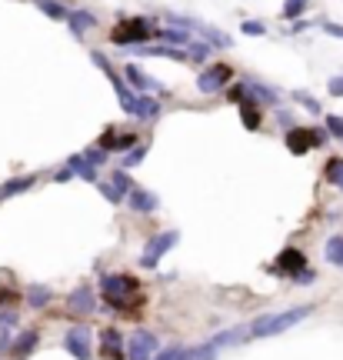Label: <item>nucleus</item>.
<instances>
[{
  "label": "nucleus",
  "mask_w": 343,
  "mask_h": 360,
  "mask_svg": "<svg viewBox=\"0 0 343 360\" xmlns=\"http://www.w3.org/2000/svg\"><path fill=\"white\" fill-rule=\"evenodd\" d=\"M313 314V303H304V307H290V310H280V314H264V317H257L253 327H250L247 334L250 337H273V334H284L290 330L293 323H300L304 317Z\"/></svg>",
  "instance_id": "nucleus-1"
},
{
  "label": "nucleus",
  "mask_w": 343,
  "mask_h": 360,
  "mask_svg": "<svg viewBox=\"0 0 343 360\" xmlns=\"http://www.w3.org/2000/svg\"><path fill=\"white\" fill-rule=\"evenodd\" d=\"M157 37V27H153L147 17H130L124 20V23H117L110 40H114L117 47H144L147 40Z\"/></svg>",
  "instance_id": "nucleus-2"
},
{
  "label": "nucleus",
  "mask_w": 343,
  "mask_h": 360,
  "mask_svg": "<svg viewBox=\"0 0 343 360\" xmlns=\"http://www.w3.org/2000/svg\"><path fill=\"white\" fill-rule=\"evenodd\" d=\"M137 290V281L134 277H127V274H104L100 277V294H104V301L110 303L114 310H124L127 307V294Z\"/></svg>",
  "instance_id": "nucleus-3"
},
{
  "label": "nucleus",
  "mask_w": 343,
  "mask_h": 360,
  "mask_svg": "<svg viewBox=\"0 0 343 360\" xmlns=\"http://www.w3.org/2000/svg\"><path fill=\"white\" fill-rule=\"evenodd\" d=\"M177 240H180V234L177 230H164V234H157V237H150L147 240V247H144V257H140V267H157L167 254H170L173 247H177Z\"/></svg>",
  "instance_id": "nucleus-4"
},
{
  "label": "nucleus",
  "mask_w": 343,
  "mask_h": 360,
  "mask_svg": "<svg viewBox=\"0 0 343 360\" xmlns=\"http://www.w3.org/2000/svg\"><path fill=\"white\" fill-rule=\"evenodd\" d=\"M326 133L324 131H310V127H290L286 131V144H290V153H306L313 151V147H324Z\"/></svg>",
  "instance_id": "nucleus-5"
},
{
  "label": "nucleus",
  "mask_w": 343,
  "mask_h": 360,
  "mask_svg": "<svg viewBox=\"0 0 343 360\" xmlns=\"http://www.w3.org/2000/svg\"><path fill=\"white\" fill-rule=\"evenodd\" d=\"M63 347L70 350V357L77 360H90L94 357V334H90V327H70L67 334H63Z\"/></svg>",
  "instance_id": "nucleus-6"
},
{
  "label": "nucleus",
  "mask_w": 343,
  "mask_h": 360,
  "mask_svg": "<svg viewBox=\"0 0 343 360\" xmlns=\"http://www.w3.org/2000/svg\"><path fill=\"white\" fill-rule=\"evenodd\" d=\"M157 350H160V341L150 330H137L134 337L127 341V360H153Z\"/></svg>",
  "instance_id": "nucleus-7"
},
{
  "label": "nucleus",
  "mask_w": 343,
  "mask_h": 360,
  "mask_svg": "<svg viewBox=\"0 0 343 360\" xmlns=\"http://www.w3.org/2000/svg\"><path fill=\"white\" fill-rule=\"evenodd\" d=\"M230 84V67L227 64H213L210 70L197 77V87H200V94H217V91H224Z\"/></svg>",
  "instance_id": "nucleus-8"
},
{
  "label": "nucleus",
  "mask_w": 343,
  "mask_h": 360,
  "mask_svg": "<svg viewBox=\"0 0 343 360\" xmlns=\"http://www.w3.org/2000/svg\"><path fill=\"white\" fill-rule=\"evenodd\" d=\"M134 144H140L134 133H117L107 131L100 137V151H134Z\"/></svg>",
  "instance_id": "nucleus-9"
},
{
  "label": "nucleus",
  "mask_w": 343,
  "mask_h": 360,
  "mask_svg": "<svg viewBox=\"0 0 343 360\" xmlns=\"http://www.w3.org/2000/svg\"><path fill=\"white\" fill-rule=\"evenodd\" d=\"M127 204H130V210H137V214H153L157 210V193H150V190H130L127 197H124Z\"/></svg>",
  "instance_id": "nucleus-10"
},
{
  "label": "nucleus",
  "mask_w": 343,
  "mask_h": 360,
  "mask_svg": "<svg viewBox=\"0 0 343 360\" xmlns=\"http://www.w3.org/2000/svg\"><path fill=\"white\" fill-rule=\"evenodd\" d=\"M304 267H306V260H304V254H300L297 247H286L284 254L277 257V270H284V274H293V277H297Z\"/></svg>",
  "instance_id": "nucleus-11"
},
{
  "label": "nucleus",
  "mask_w": 343,
  "mask_h": 360,
  "mask_svg": "<svg viewBox=\"0 0 343 360\" xmlns=\"http://www.w3.org/2000/svg\"><path fill=\"white\" fill-rule=\"evenodd\" d=\"M40 334L30 327V330H20L17 337H14V343H10V350H14V357H30V350L37 347Z\"/></svg>",
  "instance_id": "nucleus-12"
},
{
  "label": "nucleus",
  "mask_w": 343,
  "mask_h": 360,
  "mask_svg": "<svg viewBox=\"0 0 343 360\" xmlns=\"http://www.w3.org/2000/svg\"><path fill=\"white\" fill-rule=\"evenodd\" d=\"M67 171L74 173V177H84L87 184H97V167L87 160V157H84V153H77V157L67 160Z\"/></svg>",
  "instance_id": "nucleus-13"
},
{
  "label": "nucleus",
  "mask_w": 343,
  "mask_h": 360,
  "mask_svg": "<svg viewBox=\"0 0 343 360\" xmlns=\"http://www.w3.org/2000/svg\"><path fill=\"white\" fill-rule=\"evenodd\" d=\"M67 23H70V34H74V37H80L84 30L97 27V17L90 14V10H67Z\"/></svg>",
  "instance_id": "nucleus-14"
},
{
  "label": "nucleus",
  "mask_w": 343,
  "mask_h": 360,
  "mask_svg": "<svg viewBox=\"0 0 343 360\" xmlns=\"http://www.w3.org/2000/svg\"><path fill=\"white\" fill-rule=\"evenodd\" d=\"M70 310L90 314V310H94V290H90V287H77L74 294H70Z\"/></svg>",
  "instance_id": "nucleus-15"
},
{
  "label": "nucleus",
  "mask_w": 343,
  "mask_h": 360,
  "mask_svg": "<svg viewBox=\"0 0 343 360\" xmlns=\"http://www.w3.org/2000/svg\"><path fill=\"white\" fill-rule=\"evenodd\" d=\"M50 297H54V290H50V287H43V284H30V287H27V303H30L34 310L47 307Z\"/></svg>",
  "instance_id": "nucleus-16"
},
{
  "label": "nucleus",
  "mask_w": 343,
  "mask_h": 360,
  "mask_svg": "<svg viewBox=\"0 0 343 360\" xmlns=\"http://www.w3.org/2000/svg\"><path fill=\"white\" fill-rule=\"evenodd\" d=\"M134 117L137 120H157V117H160V104H157L153 97H140L134 107Z\"/></svg>",
  "instance_id": "nucleus-17"
},
{
  "label": "nucleus",
  "mask_w": 343,
  "mask_h": 360,
  "mask_svg": "<svg viewBox=\"0 0 343 360\" xmlns=\"http://www.w3.org/2000/svg\"><path fill=\"white\" fill-rule=\"evenodd\" d=\"M244 337H247V327H230V330H224V334H217L210 343L220 350V347H233V343H240Z\"/></svg>",
  "instance_id": "nucleus-18"
},
{
  "label": "nucleus",
  "mask_w": 343,
  "mask_h": 360,
  "mask_svg": "<svg viewBox=\"0 0 343 360\" xmlns=\"http://www.w3.org/2000/svg\"><path fill=\"white\" fill-rule=\"evenodd\" d=\"M324 257H326V264H333V267H343V237L337 234V237H330L324 244Z\"/></svg>",
  "instance_id": "nucleus-19"
},
{
  "label": "nucleus",
  "mask_w": 343,
  "mask_h": 360,
  "mask_svg": "<svg viewBox=\"0 0 343 360\" xmlns=\"http://www.w3.org/2000/svg\"><path fill=\"white\" fill-rule=\"evenodd\" d=\"M34 187V177H14V180H7L3 187H0V200L3 197H17V193H23V190Z\"/></svg>",
  "instance_id": "nucleus-20"
},
{
  "label": "nucleus",
  "mask_w": 343,
  "mask_h": 360,
  "mask_svg": "<svg viewBox=\"0 0 343 360\" xmlns=\"http://www.w3.org/2000/svg\"><path fill=\"white\" fill-rule=\"evenodd\" d=\"M104 354H107V360H124V347H120V334L117 330L104 334Z\"/></svg>",
  "instance_id": "nucleus-21"
},
{
  "label": "nucleus",
  "mask_w": 343,
  "mask_h": 360,
  "mask_svg": "<svg viewBox=\"0 0 343 360\" xmlns=\"http://www.w3.org/2000/svg\"><path fill=\"white\" fill-rule=\"evenodd\" d=\"M240 114H244V127H247V131H257V127H260V107H253V97H247V100L240 104Z\"/></svg>",
  "instance_id": "nucleus-22"
},
{
  "label": "nucleus",
  "mask_w": 343,
  "mask_h": 360,
  "mask_svg": "<svg viewBox=\"0 0 343 360\" xmlns=\"http://www.w3.org/2000/svg\"><path fill=\"white\" fill-rule=\"evenodd\" d=\"M324 171H326V180H330L337 190H343V157H330Z\"/></svg>",
  "instance_id": "nucleus-23"
},
{
  "label": "nucleus",
  "mask_w": 343,
  "mask_h": 360,
  "mask_svg": "<svg viewBox=\"0 0 343 360\" xmlns=\"http://www.w3.org/2000/svg\"><path fill=\"white\" fill-rule=\"evenodd\" d=\"M127 77L134 80V84H137V87H140V91H150V94H153V91H164V87H160L157 80H150V77H147V74H140V70H137L134 64L127 67Z\"/></svg>",
  "instance_id": "nucleus-24"
},
{
  "label": "nucleus",
  "mask_w": 343,
  "mask_h": 360,
  "mask_svg": "<svg viewBox=\"0 0 343 360\" xmlns=\"http://www.w3.org/2000/svg\"><path fill=\"white\" fill-rule=\"evenodd\" d=\"M34 3H37V7H40V10H43V14H47L50 20H67V7H60L57 0H34Z\"/></svg>",
  "instance_id": "nucleus-25"
},
{
  "label": "nucleus",
  "mask_w": 343,
  "mask_h": 360,
  "mask_svg": "<svg viewBox=\"0 0 343 360\" xmlns=\"http://www.w3.org/2000/svg\"><path fill=\"white\" fill-rule=\"evenodd\" d=\"M157 37H160V40H167V44H173L177 50L190 44V34H187V30H157Z\"/></svg>",
  "instance_id": "nucleus-26"
},
{
  "label": "nucleus",
  "mask_w": 343,
  "mask_h": 360,
  "mask_svg": "<svg viewBox=\"0 0 343 360\" xmlns=\"http://www.w3.org/2000/svg\"><path fill=\"white\" fill-rule=\"evenodd\" d=\"M306 7H310V0H284V20H297L300 14H304Z\"/></svg>",
  "instance_id": "nucleus-27"
},
{
  "label": "nucleus",
  "mask_w": 343,
  "mask_h": 360,
  "mask_svg": "<svg viewBox=\"0 0 343 360\" xmlns=\"http://www.w3.org/2000/svg\"><path fill=\"white\" fill-rule=\"evenodd\" d=\"M240 30L250 34V37H264V34H267V27H264L260 20H244V23H240Z\"/></svg>",
  "instance_id": "nucleus-28"
},
{
  "label": "nucleus",
  "mask_w": 343,
  "mask_h": 360,
  "mask_svg": "<svg viewBox=\"0 0 343 360\" xmlns=\"http://www.w3.org/2000/svg\"><path fill=\"white\" fill-rule=\"evenodd\" d=\"M10 327H17V310H0V334H10Z\"/></svg>",
  "instance_id": "nucleus-29"
},
{
  "label": "nucleus",
  "mask_w": 343,
  "mask_h": 360,
  "mask_svg": "<svg viewBox=\"0 0 343 360\" xmlns=\"http://www.w3.org/2000/svg\"><path fill=\"white\" fill-rule=\"evenodd\" d=\"M326 131L343 140V117L340 114H330V117H326Z\"/></svg>",
  "instance_id": "nucleus-30"
},
{
  "label": "nucleus",
  "mask_w": 343,
  "mask_h": 360,
  "mask_svg": "<svg viewBox=\"0 0 343 360\" xmlns=\"http://www.w3.org/2000/svg\"><path fill=\"white\" fill-rule=\"evenodd\" d=\"M227 97H230V100H233V104H244V100H247V97H250L247 84H237V87H230V91H227Z\"/></svg>",
  "instance_id": "nucleus-31"
},
{
  "label": "nucleus",
  "mask_w": 343,
  "mask_h": 360,
  "mask_svg": "<svg viewBox=\"0 0 343 360\" xmlns=\"http://www.w3.org/2000/svg\"><path fill=\"white\" fill-rule=\"evenodd\" d=\"M144 153H147V147H134V151L124 157V171H127V167H134V164H140V160H144Z\"/></svg>",
  "instance_id": "nucleus-32"
},
{
  "label": "nucleus",
  "mask_w": 343,
  "mask_h": 360,
  "mask_svg": "<svg viewBox=\"0 0 343 360\" xmlns=\"http://www.w3.org/2000/svg\"><path fill=\"white\" fill-rule=\"evenodd\" d=\"M187 57H193V60H207V57H210V44H193L190 50H187Z\"/></svg>",
  "instance_id": "nucleus-33"
},
{
  "label": "nucleus",
  "mask_w": 343,
  "mask_h": 360,
  "mask_svg": "<svg viewBox=\"0 0 343 360\" xmlns=\"http://www.w3.org/2000/svg\"><path fill=\"white\" fill-rule=\"evenodd\" d=\"M114 187L120 190V193H130V190H134V187H130V177H127L124 171H117V173H114Z\"/></svg>",
  "instance_id": "nucleus-34"
},
{
  "label": "nucleus",
  "mask_w": 343,
  "mask_h": 360,
  "mask_svg": "<svg viewBox=\"0 0 343 360\" xmlns=\"http://www.w3.org/2000/svg\"><path fill=\"white\" fill-rule=\"evenodd\" d=\"M293 97H297V100H300V104H304L306 111H313V114H320V104H317V100H313V97H306L304 91H293Z\"/></svg>",
  "instance_id": "nucleus-35"
},
{
  "label": "nucleus",
  "mask_w": 343,
  "mask_h": 360,
  "mask_svg": "<svg viewBox=\"0 0 343 360\" xmlns=\"http://www.w3.org/2000/svg\"><path fill=\"white\" fill-rule=\"evenodd\" d=\"M100 190H104V197H107L110 204H120V200H124V193H120L114 184H100Z\"/></svg>",
  "instance_id": "nucleus-36"
},
{
  "label": "nucleus",
  "mask_w": 343,
  "mask_h": 360,
  "mask_svg": "<svg viewBox=\"0 0 343 360\" xmlns=\"http://www.w3.org/2000/svg\"><path fill=\"white\" fill-rule=\"evenodd\" d=\"M84 157H87V160H90V164H94V167H100V164H104V160H107V151H87L84 153Z\"/></svg>",
  "instance_id": "nucleus-37"
},
{
  "label": "nucleus",
  "mask_w": 343,
  "mask_h": 360,
  "mask_svg": "<svg viewBox=\"0 0 343 360\" xmlns=\"http://www.w3.org/2000/svg\"><path fill=\"white\" fill-rule=\"evenodd\" d=\"M317 281V274H313V267H304L300 274H297V284H313Z\"/></svg>",
  "instance_id": "nucleus-38"
},
{
  "label": "nucleus",
  "mask_w": 343,
  "mask_h": 360,
  "mask_svg": "<svg viewBox=\"0 0 343 360\" xmlns=\"http://www.w3.org/2000/svg\"><path fill=\"white\" fill-rule=\"evenodd\" d=\"M330 94L343 97V77H333V80H330Z\"/></svg>",
  "instance_id": "nucleus-39"
},
{
  "label": "nucleus",
  "mask_w": 343,
  "mask_h": 360,
  "mask_svg": "<svg viewBox=\"0 0 343 360\" xmlns=\"http://www.w3.org/2000/svg\"><path fill=\"white\" fill-rule=\"evenodd\" d=\"M324 30L330 34V37H343V27H340V23H330V20H326V23H324Z\"/></svg>",
  "instance_id": "nucleus-40"
},
{
  "label": "nucleus",
  "mask_w": 343,
  "mask_h": 360,
  "mask_svg": "<svg viewBox=\"0 0 343 360\" xmlns=\"http://www.w3.org/2000/svg\"><path fill=\"white\" fill-rule=\"evenodd\" d=\"M7 343H10V334H0V350H3Z\"/></svg>",
  "instance_id": "nucleus-41"
},
{
  "label": "nucleus",
  "mask_w": 343,
  "mask_h": 360,
  "mask_svg": "<svg viewBox=\"0 0 343 360\" xmlns=\"http://www.w3.org/2000/svg\"><path fill=\"white\" fill-rule=\"evenodd\" d=\"M7 297H10V294H0V303H3V301H7Z\"/></svg>",
  "instance_id": "nucleus-42"
}]
</instances>
